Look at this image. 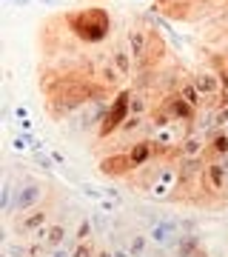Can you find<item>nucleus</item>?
<instances>
[{"label": "nucleus", "instance_id": "obj_1", "mask_svg": "<svg viewBox=\"0 0 228 257\" xmlns=\"http://www.w3.org/2000/svg\"><path fill=\"white\" fill-rule=\"evenodd\" d=\"M77 40L83 43H103L111 32V15L103 6H86V9H74L63 18Z\"/></svg>", "mask_w": 228, "mask_h": 257}, {"label": "nucleus", "instance_id": "obj_2", "mask_svg": "<svg viewBox=\"0 0 228 257\" xmlns=\"http://www.w3.org/2000/svg\"><path fill=\"white\" fill-rule=\"evenodd\" d=\"M49 186L37 177H20V183L15 186V211L26 214V211H35L40 203H43Z\"/></svg>", "mask_w": 228, "mask_h": 257}, {"label": "nucleus", "instance_id": "obj_3", "mask_svg": "<svg viewBox=\"0 0 228 257\" xmlns=\"http://www.w3.org/2000/svg\"><path fill=\"white\" fill-rule=\"evenodd\" d=\"M131 117V89H123V92L111 100L109 106V114H106V120H103V126L97 128V138H109V135H114V132H120L123 128V123Z\"/></svg>", "mask_w": 228, "mask_h": 257}, {"label": "nucleus", "instance_id": "obj_4", "mask_svg": "<svg viewBox=\"0 0 228 257\" xmlns=\"http://www.w3.org/2000/svg\"><path fill=\"white\" fill-rule=\"evenodd\" d=\"M177 189H180V169L163 166L160 175H157V180L151 183V189H148V197H151V200H174Z\"/></svg>", "mask_w": 228, "mask_h": 257}, {"label": "nucleus", "instance_id": "obj_5", "mask_svg": "<svg viewBox=\"0 0 228 257\" xmlns=\"http://www.w3.org/2000/svg\"><path fill=\"white\" fill-rule=\"evenodd\" d=\"M185 140V132H182V126L174 120V123H168V126L163 128H154V149H157V155H180V143Z\"/></svg>", "mask_w": 228, "mask_h": 257}, {"label": "nucleus", "instance_id": "obj_6", "mask_svg": "<svg viewBox=\"0 0 228 257\" xmlns=\"http://www.w3.org/2000/svg\"><path fill=\"white\" fill-rule=\"evenodd\" d=\"M100 175H106V177H126V175H131L137 166L131 163V157L128 155H109V157H103L100 160Z\"/></svg>", "mask_w": 228, "mask_h": 257}, {"label": "nucleus", "instance_id": "obj_7", "mask_svg": "<svg viewBox=\"0 0 228 257\" xmlns=\"http://www.w3.org/2000/svg\"><path fill=\"white\" fill-rule=\"evenodd\" d=\"M165 106H168V111H171V117L177 120V123H188V126L197 120V111H200L197 106H191V103L185 100L180 92H174L171 97L165 100Z\"/></svg>", "mask_w": 228, "mask_h": 257}, {"label": "nucleus", "instance_id": "obj_8", "mask_svg": "<svg viewBox=\"0 0 228 257\" xmlns=\"http://www.w3.org/2000/svg\"><path fill=\"white\" fill-rule=\"evenodd\" d=\"M126 37H128V52H131L137 69H140L143 60H146V52H148V29L146 26H131Z\"/></svg>", "mask_w": 228, "mask_h": 257}, {"label": "nucleus", "instance_id": "obj_9", "mask_svg": "<svg viewBox=\"0 0 228 257\" xmlns=\"http://www.w3.org/2000/svg\"><path fill=\"white\" fill-rule=\"evenodd\" d=\"M205 149H208V138L197 135V132H188L185 140L180 143V160H197V157H202Z\"/></svg>", "mask_w": 228, "mask_h": 257}, {"label": "nucleus", "instance_id": "obj_10", "mask_svg": "<svg viewBox=\"0 0 228 257\" xmlns=\"http://www.w3.org/2000/svg\"><path fill=\"white\" fill-rule=\"evenodd\" d=\"M154 155H157V149H154V143H151V140H137L134 146H131V152H128V157H131V163H134L137 169L148 166Z\"/></svg>", "mask_w": 228, "mask_h": 257}, {"label": "nucleus", "instance_id": "obj_11", "mask_svg": "<svg viewBox=\"0 0 228 257\" xmlns=\"http://www.w3.org/2000/svg\"><path fill=\"white\" fill-rule=\"evenodd\" d=\"M46 217H49V211H46V209H35L32 214H26V217L18 223V231H23V234L32 231V234H35L37 229H43V226H46Z\"/></svg>", "mask_w": 228, "mask_h": 257}, {"label": "nucleus", "instance_id": "obj_12", "mask_svg": "<svg viewBox=\"0 0 228 257\" xmlns=\"http://www.w3.org/2000/svg\"><path fill=\"white\" fill-rule=\"evenodd\" d=\"M171 248L177 251V257H194L200 251V237L197 234H180Z\"/></svg>", "mask_w": 228, "mask_h": 257}, {"label": "nucleus", "instance_id": "obj_13", "mask_svg": "<svg viewBox=\"0 0 228 257\" xmlns=\"http://www.w3.org/2000/svg\"><path fill=\"white\" fill-rule=\"evenodd\" d=\"M205 177H208V183L211 189H225V180H228V172H225V166H222V160H214V163L205 166Z\"/></svg>", "mask_w": 228, "mask_h": 257}, {"label": "nucleus", "instance_id": "obj_14", "mask_svg": "<svg viewBox=\"0 0 228 257\" xmlns=\"http://www.w3.org/2000/svg\"><path fill=\"white\" fill-rule=\"evenodd\" d=\"M0 211H3V217H9L15 211V186L9 177H3V186H0Z\"/></svg>", "mask_w": 228, "mask_h": 257}, {"label": "nucleus", "instance_id": "obj_15", "mask_svg": "<svg viewBox=\"0 0 228 257\" xmlns=\"http://www.w3.org/2000/svg\"><path fill=\"white\" fill-rule=\"evenodd\" d=\"M66 234H69V231H66L63 223L49 226V234H46V243H43V246H46V248H60V246H66V243H69V240H66Z\"/></svg>", "mask_w": 228, "mask_h": 257}, {"label": "nucleus", "instance_id": "obj_16", "mask_svg": "<svg viewBox=\"0 0 228 257\" xmlns=\"http://www.w3.org/2000/svg\"><path fill=\"white\" fill-rule=\"evenodd\" d=\"M111 63L117 66V72L126 77V74H131V52H128L126 46H117L114 52H111Z\"/></svg>", "mask_w": 228, "mask_h": 257}, {"label": "nucleus", "instance_id": "obj_17", "mask_svg": "<svg viewBox=\"0 0 228 257\" xmlns=\"http://www.w3.org/2000/svg\"><path fill=\"white\" fill-rule=\"evenodd\" d=\"M148 243H151V240H148V234H131V237H128V243H126V248L131 251V257H146L148 251H151V248H148Z\"/></svg>", "mask_w": 228, "mask_h": 257}, {"label": "nucleus", "instance_id": "obj_18", "mask_svg": "<svg viewBox=\"0 0 228 257\" xmlns=\"http://www.w3.org/2000/svg\"><path fill=\"white\" fill-rule=\"evenodd\" d=\"M3 254H9V257H32V248H29L23 240H6V243H3Z\"/></svg>", "mask_w": 228, "mask_h": 257}, {"label": "nucleus", "instance_id": "obj_19", "mask_svg": "<svg viewBox=\"0 0 228 257\" xmlns=\"http://www.w3.org/2000/svg\"><path fill=\"white\" fill-rule=\"evenodd\" d=\"M208 149L217 157H225L228 155V135H225V132H217V135L208 140Z\"/></svg>", "mask_w": 228, "mask_h": 257}, {"label": "nucleus", "instance_id": "obj_20", "mask_svg": "<svg viewBox=\"0 0 228 257\" xmlns=\"http://www.w3.org/2000/svg\"><path fill=\"white\" fill-rule=\"evenodd\" d=\"M180 94H182V97H185L188 103H191V106H197V109L202 106V94L197 92V86H194L191 80H188V83H182V86H180Z\"/></svg>", "mask_w": 228, "mask_h": 257}, {"label": "nucleus", "instance_id": "obj_21", "mask_svg": "<svg viewBox=\"0 0 228 257\" xmlns=\"http://www.w3.org/2000/svg\"><path fill=\"white\" fill-rule=\"evenodd\" d=\"M146 97L140 92H131V117H146Z\"/></svg>", "mask_w": 228, "mask_h": 257}, {"label": "nucleus", "instance_id": "obj_22", "mask_svg": "<svg viewBox=\"0 0 228 257\" xmlns=\"http://www.w3.org/2000/svg\"><path fill=\"white\" fill-rule=\"evenodd\" d=\"M91 234H94V223H91V217H86V220H80V226H77L74 240H77V243H86V240H91Z\"/></svg>", "mask_w": 228, "mask_h": 257}, {"label": "nucleus", "instance_id": "obj_23", "mask_svg": "<svg viewBox=\"0 0 228 257\" xmlns=\"http://www.w3.org/2000/svg\"><path fill=\"white\" fill-rule=\"evenodd\" d=\"M72 257H97V248L91 246V240H86V243H77L74 246Z\"/></svg>", "mask_w": 228, "mask_h": 257}, {"label": "nucleus", "instance_id": "obj_24", "mask_svg": "<svg viewBox=\"0 0 228 257\" xmlns=\"http://www.w3.org/2000/svg\"><path fill=\"white\" fill-rule=\"evenodd\" d=\"M143 123H146V117H128L120 132H123V135H134L137 128H143Z\"/></svg>", "mask_w": 228, "mask_h": 257}, {"label": "nucleus", "instance_id": "obj_25", "mask_svg": "<svg viewBox=\"0 0 228 257\" xmlns=\"http://www.w3.org/2000/svg\"><path fill=\"white\" fill-rule=\"evenodd\" d=\"M12 146L18 149V152H26V149H32V135H29V132H23V135H18Z\"/></svg>", "mask_w": 228, "mask_h": 257}, {"label": "nucleus", "instance_id": "obj_26", "mask_svg": "<svg viewBox=\"0 0 228 257\" xmlns=\"http://www.w3.org/2000/svg\"><path fill=\"white\" fill-rule=\"evenodd\" d=\"M109 214H103V211H94L91 214V223H94V229H100V231H109V220H106Z\"/></svg>", "mask_w": 228, "mask_h": 257}, {"label": "nucleus", "instance_id": "obj_27", "mask_svg": "<svg viewBox=\"0 0 228 257\" xmlns=\"http://www.w3.org/2000/svg\"><path fill=\"white\" fill-rule=\"evenodd\" d=\"M83 194H86V197H91V200H97V203H100L103 197H106V194H103L100 189H97V186H89V183L83 186Z\"/></svg>", "mask_w": 228, "mask_h": 257}, {"label": "nucleus", "instance_id": "obj_28", "mask_svg": "<svg viewBox=\"0 0 228 257\" xmlns=\"http://www.w3.org/2000/svg\"><path fill=\"white\" fill-rule=\"evenodd\" d=\"M35 160H37V163H40V166H43V169H55V157H52V155H46V152H40V155H35Z\"/></svg>", "mask_w": 228, "mask_h": 257}, {"label": "nucleus", "instance_id": "obj_29", "mask_svg": "<svg viewBox=\"0 0 228 257\" xmlns=\"http://www.w3.org/2000/svg\"><path fill=\"white\" fill-rule=\"evenodd\" d=\"M100 211L111 217V214L117 211V203H114V200H109V197H103V200H100Z\"/></svg>", "mask_w": 228, "mask_h": 257}, {"label": "nucleus", "instance_id": "obj_30", "mask_svg": "<svg viewBox=\"0 0 228 257\" xmlns=\"http://www.w3.org/2000/svg\"><path fill=\"white\" fill-rule=\"evenodd\" d=\"M49 257H72V248L69 246H60V248H52V254Z\"/></svg>", "mask_w": 228, "mask_h": 257}, {"label": "nucleus", "instance_id": "obj_31", "mask_svg": "<svg viewBox=\"0 0 228 257\" xmlns=\"http://www.w3.org/2000/svg\"><path fill=\"white\" fill-rule=\"evenodd\" d=\"M103 194H106V197H109V200L120 203V192H117V189H111V186H109V189H103Z\"/></svg>", "mask_w": 228, "mask_h": 257}, {"label": "nucleus", "instance_id": "obj_32", "mask_svg": "<svg viewBox=\"0 0 228 257\" xmlns=\"http://www.w3.org/2000/svg\"><path fill=\"white\" fill-rule=\"evenodd\" d=\"M111 254H114V257H131V251H128L126 246H114V248H111Z\"/></svg>", "mask_w": 228, "mask_h": 257}, {"label": "nucleus", "instance_id": "obj_33", "mask_svg": "<svg viewBox=\"0 0 228 257\" xmlns=\"http://www.w3.org/2000/svg\"><path fill=\"white\" fill-rule=\"evenodd\" d=\"M15 117H18V123H20V120H29V111H26V106H18V109H15Z\"/></svg>", "mask_w": 228, "mask_h": 257}, {"label": "nucleus", "instance_id": "obj_34", "mask_svg": "<svg viewBox=\"0 0 228 257\" xmlns=\"http://www.w3.org/2000/svg\"><path fill=\"white\" fill-rule=\"evenodd\" d=\"M52 157H55V163H57V166H63V163H66V157L60 155V152H52Z\"/></svg>", "mask_w": 228, "mask_h": 257}, {"label": "nucleus", "instance_id": "obj_35", "mask_svg": "<svg viewBox=\"0 0 228 257\" xmlns=\"http://www.w3.org/2000/svg\"><path fill=\"white\" fill-rule=\"evenodd\" d=\"M146 257H165V254H163V248L157 246V248H151V251H148V254H146Z\"/></svg>", "mask_w": 228, "mask_h": 257}, {"label": "nucleus", "instance_id": "obj_36", "mask_svg": "<svg viewBox=\"0 0 228 257\" xmlns=\"http://www.w3.org/2000/svg\"><path fill=\"white\" fill-rule=\"evenodd\" d=\"M35 0H15V6H20V9H26V6H32Z\"/></svg>", "mask_w": 228, "mask_h": 257}, {"label": "nucleus", "instance_id": "obj_37", "mask_svg": "<svg viewBox=\"0 0 228 257\" xmlns=\"http://www.w3.org/2000/svg\"><path fill=\"white\" fill-rule=\"evenodd\" d=\"M20 128L23 132H32V120H20Z\"/></svg>", "mask_w": 228, "mask_h": 257}, {"label": "nucleus", "instance_id": "obj_38", "mask_svg": "<svg viewBox=\"0 0 228 257\" xmlns=\"http://www.w3.org/2000/svg\"><path fill=\"white\" fill-rule=\"evenodd\" d=\"M43 6H60V0H40Z\"/></svg>", "mask_w": 228, "mask_h": 257}, {"label": "nucleus", "instance_id": "obj_39", "mask_svg": "<svg viewBox=\"0 0 228 257\" xmlns=\"http://www.w3.org/2000/svg\"><path fill=\"white\" fill-rule=\"evenodd\" d=\"M97 257H114L111 251H97Z\"/></svg>", "mask_w": 228, "mask_h": 257}, {"label": "nucleus", "instance_id": "obj_40", "mask_svg": "<svg viewBox=\"0 0 228 257\" xmlns=\"http://www.w3.org/2000/svg\"><path fill=\"white\" fill-rule=\"evenodd\" d=\"M225 69H228V52H225Z\"/></svg>", "mask_w": 228, "mask_h": 257}, {"label": "nucleus", "instance_id": "obj_41", "mask_svg": "<svg viewBox=\"0 0 228 257\" xmlns=\"http://www.w3.org/2000/svg\"><path fill=\"white\" fill-rule=\"evenodd\" d=\"M222 132H225V135H228V126H225V128H222Z\"/></svg>", "mask_w": 228, "mask_h": 257}, {"label": "nucleus", "instance_id": "obj_42", "mask_svg": "<svg viewBox=\"0 0 228 257\" xmlns=\"http://www.w3.org/2000/svg\"><path fill=\"white\" fill-rule=\"evenodd\" d=\"M0 257H9V254H0Z\"/></svg>", "mask_w": 228, "mask_h": 257}]
</instances>
